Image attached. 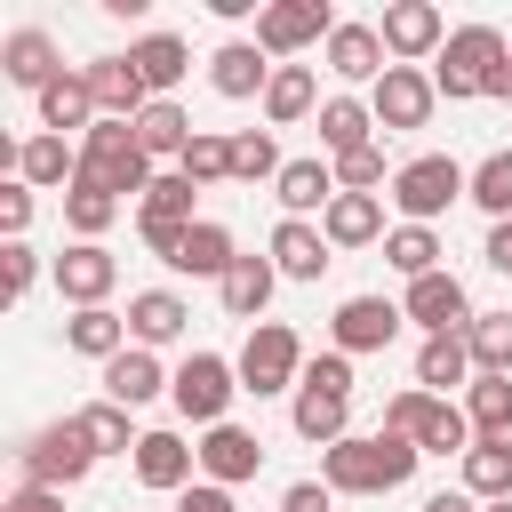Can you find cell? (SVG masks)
Instances as JSON below:
<instances>
[{
    "label": "cell",
    "mask_w": 512,
    "mask_h": 512,
    "mask_svg": "<svg viewBox=\"0 0 512 512\" xmlns=\"http://www.w3.org/2000/svg\"><path fill=\"white\" fill-rule=\"evenodd\" d=\"M416 464H424V448L400 440V432H376V440L344 432L336 448H320V480H328L336 496H384V488H408Z\"/></svg>",
    "instance_id": "6da1fadb"
},
{
    "label": "cell",
    "mask_w": 512,
    "mask_h": 512,
    "mask_svg": "<svg viewBox=\"0 0 512 512\" xmlns=\"http://www.w3.org/2000/svg\"><path fill=\"white\" fill-rule=\"evenodd\" d=\"M504 32L496 24H456L448 32V48L432 56V88L448 96V104H472V96H488L496 88V72H504Z\"/></svg>",
    "instance_id": "7a4b0ae2"
},
{
    "label": "cell",
    "mask_w": 512,
    "mask_h": 512,
    "mask_svg": "<svg viewBox=\"0 0 512 512\" xmlns=\"http://www.w3.org/2000/svg\"><path fill=\"white\" fill-rule=\"evenodd\" d=\"M80 176L104 184L112 200H120V192L144 200V192H152V152L136 144V120H96V128L80 136Z\"/></svg>",
    "instance_id": "3957f363"
},
{
    "label": "cell",
    "mask_w": 512,
    "mask_h": 512,
    "mask_svg": "<svg viewBox=\"0 0 512 512\" xmlns=\"http://www.w3.org/2000/svg\"><path fill=\"white\" fill-rule=\"evenodd\" d=\"M464 192H472V168H456L448 152H424V160H400V168H392V208H400L408 224L448 216Z\"/></svg>",
    "instance_id": "277c9868"
},
{
    "label": "cell",
    "mask_w": 512,
    "mask_h": 512,
    "mask_svg": "<svg viewBox=\"0 0 512 512\" xmlns=\"http://www.w3.org/2000/svg\"><path fill=\"white\" fill-rule=\"evenodd\" d=\"M232 368H240V392H256V400H272V392H288V384H304V344H296V328H288V320H256Z\"/></svg>",
    "instance_id": "5b68a950"
},
{
    "label": "cell",
    "mask_w": 512,
    "mask_h": 512,
    "mask_svg": "<svg viewBox=\"0 0 512 512\" xmlns=\"http://www.w3.org/2000/svg\"><path fill=\"white\" fill-rule=\"evenodd\" d=\"M232 392H240V368L232 360H216V352H192L184 368H176V384H168V400H176V416L184 424H224V408H232Z\"/></svg>",
    "instance_id": "8992f818"
},
{
    "label": "cell",
    "mask_w": 512,
    "mask_h": 512,
    "mask_svg": "<svg viewBox=\"0 0 512 512\" xmlns=\"http://www.w3.org/2000/svg\"><path fill=\"white\" fill-rule=\"evenodd\" d=\"M16 464H24V480H32V488H56V496H64V488H80V480H88V464H96V456H88L80 424L64 416V424L32 432V440L16 448Z\"/></svg>",
    "instance_id": "52a82bcc"
},
{
    "label": "cell",
    "mask_w": 512,
    "mask_h": 512,
    "mask_svg": "<svg viewBox=\"0 0 512 512\" xmlns=\"http://www.w3.org/2000/svg\"><path fill=\"white\" fill-rule=\"evenodd\" d=\"M328 32H336V16H328V0H264V16H256V48H264L272 64H288V56H304L312 40L328 48Z\"/></svg>",
    "instance_id": "ba28073f"
},
{
    "label": "cell",
    "mask_w": 512,
    "mask_h": 512,
    "mask_svg": "<svg viewBox=\"0 0 512 512\" xmlns=\"http://www.w3.org/2000/svg\"><path fill=\"white\" fill-rule=\"evenodd\" d=\"M376 32H384V56H392V64H424V56L448 48V16H440L432 0H392Z\"/></svg>",
    "instance_id": "9c48e42d"
},
{
    "label": "cell",
    "mask_w": 512,
    "mask_h": 512,
    "mask_svg": "<svg viewBox=\"0 0 512 512\" xmlns=\"http://www.w3.org/2000/svg\"><path fill=\"white\" fill-rule=\"evenodd\" d=\"M432 104H440V88H432V72H416V64H392V72L368 88V112H376L384 136H392V128H424Z\"/></svg>",
    "instance_id": "30bf717a"
},
{
    "label": "cell",
    "mask_w": 512,
    "mask_h": 512,
    "mask_svg": "<svg viewBox=\"0 0 512 512\" xmlns=\"http://www.w3.org/2000/svg\"><path fill=\"white\" fill-rule=\"evenodd\" d=\"M400 312H408L424 336H464V328H472V296H464L456 272H424V280H408Z\"/></svg>",
    "instance_id": "8fae6325"
},
{
    "label": "cell",
    "mask_w": 512,
    "mask_h": 512,
    "mask_svg": "<svg viewBox=\"0 0 512 512\" xmlns=\"http://www.w3.org/2000/svg\"><path fill=\"white\" fill-rule=\"evenodd\" d=\"M120 288V264L104 256V240H72L64 256H56V296L72 304V312H88V304H104Z\"/></svg>",
    "instance_id": "7c38bea8"
},
{
    "label": "cell",
    "mask_w": 512,
    "mask_h": 512,
    "mask_svg": "<svg viewBox=\"0 0 512 512\" xmlns=\"http://www.w3.org/2000/svg\"><path fill=\"white\" fill-rule=\"evenodd\" d=\"M400 304L392 296H344L336 304V320H328V336H336V352H384L392 336H400Z\"/></svg>",
    "instance_id": "4fadbf2b"
},
{
    "label": "cell",
    "mask_w": 512,
    "mask_h": 512,
    "mask_svg": "<svg viewBox=\"0 0 512 512\" xmlns=\"http://www.w3.org/2000/svg\"><path fill=\"white\" fill-rule=\"evenodd\" d=\"M256 472H264V440H256V432H240V424H208V432H200V480L240 488V480H256Z\"/></svg>",
    "instance_id": "5bb4252c"
},
{
    "label": "cell",
    "mask_w": 512,
    "mask_h": 512,
    "mask_svg": "<svg viewBox=\"0 0 512 512\" xmlns=\"http://www.w3.org/2000/svg\"><path fill=\"white\" fill-rule=\"evenodd\" d=\"M264 256H272V272H280V280H320V272L336 264L328 232H320V224H304V216H280V224H272V248H264Z\"/></svg>",
    "instance_id": "9a60e30c"
},
{
    "label": "cell",
    "mask_w": 512,
    "mask_h": 512,
    "mask_svg": "<svg viewBox=\"0 0 512 512\" xmlns=\"http://www.w3.org/2000/svg\"><path fill=\"white\" fill-rule=\"evenodd\" d=\"M80 72H88V96H96L104 120H144L152 88H144V72H136L128 56H96V64H80Z\"/></svg>",
    "instance_id": "2e32d148"
},
{
    "label": "cell",
    "mask_w": 512,
    "mask_h": 512,
    "mask_svg": "<svg viewBox=\"0 0 512 512\" xmlns=\"http://www.w3.org/2000/svg\"><path fill=\"white\" fill-rule=\"evenodd\" d=\"M184 328H192V304H184L176 288H136V296H128V344L160 352V344H176Z\"/></svg>",
    "instance_id": "e0dca14e"
},
{
    "label": "cell",
    "mask_w": 512,
    "mask_h": 512,
    "mask_svg": "<svg viewBox=\"0 0 512 512\" xmlns=\"http://www.w3.org/2000/svg\"><path fill=\"white\" fill-rule=\"evenodd\" d=\"M200 472V448H184V432H144L136 440V480L160 488V496H184Z\"/></svg>",
    "instance_id": "ac0fdd59"
},
{
    "label": "cell",
    "mask_w": 512,
    "mask_h": 512,
    "mask_svg": "<svg viewBox=\"0 0 512 512\" xmlns=\"http://www.w3.org/2000/svg\"><path fill=\"white\" fill-rule=\"evenodd\" d=\"M208 88H216V96H232V104H248V96H264V88H272V56H264L256 40H224V48L208 56Z\"/></svg>",
    "instance_id": "d6986e66"
},
{
    "label": "cell",
    "mask_w": 512,
    "mask_h": 512,
    "mask_svg": "<svg viewBox=\"0 0 512 512\" xmlns=\"http://www.w3.org/2000/svg\"><path fill=\"white\" fill-rule=\"evenodd\" d=\"M328 72H336V80H368V88H376V80L392 72L384 32H376V24H336V32H328Z\"/></svg>",
    "instance_id": "ffe728a7"
},
{
    "label": "cell",
    "mask_w": 512,
    "mask_h": 512,
    "mask_svg": "<svg viewBox=\"0 0 512 512\" xmlns=\"http://www.w3.org/2000/svg\"><path fill=\"white\" fill-rule=\"evenodd\" d=\"M16 184H32V192H72L80 184V144H64V136H24L16 144Z\"/></svg>",
    "instance_id": "44dd1931"
},
{
    "label": "cell",
    "mask_w": 512,
    "mask_h": 512,
    "mask_svg": "<svg viewBox=\"0 0 512 512\" xmlns=\"http://www.w3.org/2000/svg\"><path fill=\"white\" fill-rule=\"evenodd\" d=\"M176 376L160 368V352H144V344H128L120 360H104V400H120V408H144V400H160Z\"/></svg>",
    "instance_id": "7402d4cb"
},
{
    "label": "cell",
    "mask_w": 512,
    "mask_h": 512,
    "mask_svg": "<svg viewBox=\"0 0 512 512\" xmlns=\"http://www.w3.org/2000/svg\"><path fill=\"white\" fill-rule=\"evenodd\" d=\"M320 232H328V248H368V240H384V192H336L328 216H320Z\"/></svg>",
    "instance_id": "603a6c76"
},
{
    "label": "cell",
    "mask_w": 512,
    "mask_h": 512,
    "mask_svg": "<svg viewBox=\"0 0 512 512\" xmlns=\"http://www.w3.org/2000/svg\"><path fill=\"white\" fill-rule=\"evenodd\" d=\"M96 120H104V112H96V96H88V72H56V80L40 88V128H48V136H64V128L88 136Z\"/></svg>",
    "instance_id": "cb8c5ba5"
},
{
    "label": "cell",
    "mask_w": 512,
    "mask_h": 512,
    "mask_svg": "<svg viewBox=\"0 0 512 512\" xmlns=\"http://www.w3.org/2000/svg\"><path fill=\"white\" fill-rule=\"evenodd\" d=\"M272 200L312 224V216H328V200H336V168H328V160H288L280 184H272Z\"/></svg>",
    "instance_id": "d4e9b609"
},
{
    "label": "cell",
    "mask_w": 512,
    "mask_h": 512,
    "mask_svg": "<svg viewBox=\"0 0 512 512\" xmlns=\"http://www.w3.org/2000/svg\"><path fill=\"white\" fill-rule=\"evenodd\" d=\"M56 72H64V64H56V40H48V32H8V40H0V80H16V88L40 96Z\"/></svg>",
    "instance_id": "484cf974"
},
{
    "label": "cell",
    "mask_w": 512,
    "mask_h": 512,
    "mask_svg": "<svg viewBox=\"0 0 512 512\" xmlns=\"http://www.w3.org/2000/svg\"><path fill=\"white\" fill-rule=\"evenodd\" d=\"M64 344H72L80 360H120V352H128V312L88 304V312H72V320H64Z\"/></svg>",
    "instance_id": "4316f807"
},
{
    "label": "cell",
    "mask_w": 512,
    "mask_h": 512,
    "mask_svg": "<svg viewBox=\"0 0 512 512\" xmlns=\"http://www.w3.org/2000/svg\"><path fill=\"white\" fill-rule=\"evenodd\" d=\"M464 416H472V440L512 448V376H472L464 384Z\"/></svg>",
    "instance_id": "83f0119b"
},
{
    "label": "cell",
    "mask_w": 512,
    "mask_h": 512,
    "mask_svg": "<svg viewBox=\"0 0 512 512\" xmlns=\"http://www.w3.org/2000/svg\"><path fill=\"white\" fill-rule=\"evenodd\" d=\"M304 112H320V80H312V64H272L264 120H272V128H296Z\"/></svg>",
    "instance_id": "f1b7e54d"
},
{
    "label": "cell",
    "mask_w": 512,
    "mask_h": 512,
    "mask_svg": "<svg viewBox=\"0 0 512 512\" xmlns=\"http://www.w3.org/2000/svg\"><path fill=\"white\" fill-rule=\"evenodd\" d=\"M200 128H192V112L176 104V96H152L144 104V120H136V144L152 152V160H184V144H192Z\"/></svg>",
    "instance_id": "f546056e"
},
{
    "label": "cell",
    "mask_w": 512,
    "mask_h": 512,
    "mask_svg": "<svg viewBox=\"0 0 512 512\" xmlns=\"http://www.w3.org/2000/svg\"><path fill=\"white\" fill-rule=\"evenodd\" d=\"M360 144H376V112H368L360 96H328V104H320V152L344 160V152H360Z\"/></svg>",
    "instance_id": "4dcf8cb0"
},
{
    "label": "cell",
    "mask_w": 512,
    "mask_h": 512,
    "mask_svg": "<svg viewBox=\"0 0 512 512\" xmlns=\"http://www.w3.org/2000/svg\"><path fill=\"white\" fill-rule=\"evenodd\" d=\"M272 288H280V272H272V256H240L232 272H224V312L232 320H264V304H272Z\"/></svg>",
    "instance_id": "1f68e13d"
},
{
    "label": "cell",
    "mask_w": 512,
    "mask_h": 512,
    "mask_svg": "<svg viewBox=\"0 0 512 512\" xmlns=\"http://www.w3.org/2000/svg\"><path fill=\"white\" fill-rule=\"evenodd\" d=\"M472 376H480V368H472V344H464V336H424V344H416V384H424L432 400H440L448 384H472Z\"/></svg>",
    "instance_id": "d6a6232c"
},
{
    "label": "cell",
    "mask_w": 512,
    "mask_h": 512,
    "mask_svg": "<svg viewBox=\"0 0 512 512\" xmlns=\"http://www.w3.org/2000/svg\"><path fill=\"white\" fill-rule=\"evenodd\" d=\"M128 64L144 72V88H152V96H168V88H176V80L192 72V48H184L176 32H144V40L128 48Z\"/></svg>",
    "instance_id": "836d02e7"
},
{
    "label": "cell",
    "mask_w": 512,
    "mask_h": 512,
    "mask_svg": "<svg viewBox=\"0 0 512 512\" xmlns=\"http://www.w3.org/2000/svg\"><path fill=\"white\" fill-rule=\"evenodd\" d=\"M232 264H240V248H232V232L200 216V224L184 232V256H176V272H192V280H216V288H224V272H232Z\"/></svg>",
    "instance_id": "e575fe53"
},
{
    "label": "cell",
    "mask_w": 512,
    "mask_h": 512,
    "mask_svg": "<svg viewBox=\"0 0 512 512\" xmlns=\"http://www.w3.org/2000/svg\"><path fill=\"white\" fill-rule=\"evenodd\" d=\"M72 424H80L88 456H136V440H144V432H128V408L120 400H88V408H72Z\"/></svg>",
    "instance_id": "d590c367"
},
{
    "label": "cell",
    "mask_w": 512,
    "mask_h": 512,
    "mask_svg": "<svg viewBox=\"0 0 512 512\" xmlns=\"http://www.w3.org/2000/svg\"><path fill=\"white\" fill-rule=\"evenodd\" d=\"M384 264H392L400 280L448 272V264H440V232H432V224H392V232H384Z\"/></svg>",
    "instance_id": "8d00e7d4"
},
{
    "label": "cell",
    "mask_w": 512,
    "mask_h": 512,
    "mask_svg": "<svg viewBox=\"0 0 512 512\" xmlns=\"http://www.w3.org/2000/svg\"><path fill=\"white\" fill-rule=\"evenodd\" d=\"M456 464H464V496H480V504H504V496H512V448L472 440Z\"/></svg>",
    "instance_id": "74e56055"
},
{
    "label": "cell",
    "mask_w": 512,
    "mask_h": 512,
    "mask_svg": "<svg viewBox=\"0 0 512 512\" xmlns=\"http://www.w3.org/2000/svg\"><path fill=\"white\" fill-rule=\"evenodd\" d=\"M464 344H472V368L480 376H512V312H472Z\"/></svg>",
    "instance_id": "f35d334b"
},
{
    "label": "cell",
    "mask_w": 512,
    "mask_h": 512,
    "mask_svg": "<svg viewBox=\"0 0 512 512\" xmlns=\"http://www.w3.org/2000/svg\"><path fill=\"white\" fill-rule=\"evenodd\" d=\"M280 144H272V128H240L232 136V184H280Z\"/></svg>",
    "instance_id": "ab89813d"
},
{
    "label": "cell",
    "mask_w": 512,
    "mask_h": 512,
    "mask_svg": "<svg viewBox=\"0 0 512 512\" xmlns=\"http://www.w3.org/2000/svg\"><path fill=\"white\" fill-rule=\"evenodd\" d=\"M344 408H352V400H336V392H312V384H296V432H304L312 448H336V440H344Z\"/></svg>",
    "instance_id": "60d3db41"
},
{
    "label": "cell",
    "mask_w": 512,
    "mask_h": 512,
    "mask_svg": "<svg viewBox=\"0 0 512 512\" xmlns=\"http://www.w3.org/2000/svg\"><path fill=\"white\" fill-rule=\"evenodd\" d=\"M416 448H424V456H464V448H472V416H464L456 400H432L424 424H416Z\"/></svg>",
    "instance_id": "b9f144b4"
},
{
    "label": "cell",
    "mask_w": 512,
    "mask_h": 512,
    "mask_svg": "<svg viewBox=\"0 0 512 512\" xmlns=\"http://www.w3.org/2000/svg\"><path fill=\"white\" fill-rule=\"evenodd\" d=\"M112 216H120V200H112L104 184H88V176H80V184L64 192V224H72L80 240H104V232H112Z\"/></svg>",
    "instance_id": "7bdbcfd3"
},
{
    "label": "cell",
    "mask_w": 512,
    "mask_h": 512,
    "mask_svg": "<svg viewBox=\"0 0 512 512\" xmlns=\"http://www.w3.org/2000/svg\"><path fill=\"white\" fill-rule=\"evenodd\" d=\"M176 176H192V184H224V176H232V136H216V128H200V136L184 144V160H176Z\"/></svg>",
    "instance_id": "ee69618b"
},
{
    "label": "cell",
    "mask_w": 512,
    "mask_h": 512,
    "mask_svg": "<svg viewBox=\"0 0 512 512\" xmlns=\"http://www.w3.org/2000/svg\"><path fill=\"white\" fill-rule=\"evenodd\" d=\"M192 192H200L192 176H152V192L136 200V216H160V224H200V216H192Z\"/></svg>",
    "instance_id": "f6af8a7d"
},
{
    "label": "cell",
    "mask_w": 512,
    "mask_h": 512,
    "mask_svg": "<svg viewBox=\"0 0 512 512\" xmlns=\"http://www.w3.org/2000/svg\"><path fill=\"white\" fill-rule=\"evenodd\" d=\"M464 200H480V208L504 224V216H512V152H488V160L472 168V192H464Z\"/></svg>",
    "instance_id": "bcb514c9"
},
{
    "label": "cell",
    "mask_w": 512,
    "mask_h": 512,
    "mask_svg": "<svg viewBox=\"0 0 512 512\" xmlns=\"http://www.w3.org/2000/svg\"><path fill=\"white\" fill-rule=\"evenodd\" d=\"M328 168H336V192H376L384 184V144H360V152H344Z\"/></svg>",
    "instance_id": "7dc6e473"
},
{
    "label": "cell",
    "mask_w": 512,
    "mask_h": 512,
    "mask_svg": "<svg viewBox=\"0 0 512 512\" xmlns=\"http://www.w3.org/2000/svg\"><path fill=\"white\" fill-rule=\"evenodd\" d=\"M32 280H40L32 240H8V248H0V296H8V304H24V296H32Z\"/></svg>",
    "instance_id": "c3c4849f"
},
{
    "label": "cell",
    "mask_w": 512,
    "mask_h": 512,
    "mask_svg": "<svg viewBox=\"0 0 512 512\" xmlns=\"http://www.w3.org/2000/svg\"><path fill=\"white\" fill-rule=\"evenodd\" d=\"M304 384H312V392L352 400V352H320V360H304Z\"/></svg>",
    "instance_id": "681fc988"
},
{
    "label": "cell",
    "mask_w": 512,
    "mask_h": 512,
    "mask_svg": "<svg viewBox=\"0 0 512 512\" xmlns=\"http://www.w3.org/2000/svg\"><path fill=\"white\" fill-rule=\"evenodd\" d=\"M424 408H432V392L416 384V392H392L384 400V432H400V440H416V424H424Z\"/></svg>",
    "instance_id": "f907efd6"
},
{
    "label": "cell",
    "mask_w": 512,
    "mask_h": 512,
    "mask_svg": "<svg viewBox=\"0 0 512 512\" xmlns=\"http://www.w3.org/2000/svg\"><path fill=\"white\" fill-rule=\"evenodd\" d=\"M24 224H32V184H16V176H8V184H0V232H8V240H24Z\"/></svg>",
    "instance_id": "816d5d0a"
},
{
    "label": "cell",
    "mask_w": 512,
    "mask_h": 512,
    "mask_svg": "<svg viewBox=\"0 0 512 512\" xmlns=\"http://www.w3.org/2000/svg\"><path fill=\"white\" fill-rule=\"evenodd\" d=\"M328 504H336L328 480H288V496H280V512H328Z\"/></svg>",
    "instance_id": "f5cc1de1"
},
{
    "label": "cell",
    "mask_w": 512,
    "mask_h": 512,
    "mask_svg": "<svg viewBox=\"0 0 512 512\" xmlns=\"http://www.w3.org/2000/svg\"><path fill=\"white\" fill-rule=\"evenodd\" d=\"M176 512H240V504H232V488H216V480H192V488L176 496Z\"/></svg>",
    "instance_id": "db71d44e"
},
{
    "label": "cell",
    "mask_w": 512,
    "mask_h": 512,
    "mask_svg": "<svg viewBox=\"0 0 512 512\" xmlns=\"http://www.w3.org/2000/svg\"><path fill=\"white\" fill-rule=\"evenodd\" d=\"M0 512H64V496H56V488H32V480H24V488H16V496H8Z\"/></svg>",
    "instance_id": "11a10c76"
},
{
    "label": "cell",
    "mask_w": 512,
    "mask_h": 512,
    "mask_svg": "<svg viewBox=\"0 0 512 512\" xmlns=\"http://www.w3.org/2000/svg\"><path fill=\"white\" fill-rule=\"evenodd\" d=\"M488 264L512 280V216H504V224H488Z\"/></svg>",
    "instance_id": "9f6ffc18"
},
{
    "label": "cell",
    "mask_w": 512,
    "mask_h": 512,
    "mask_svg": "<svg viewBox=\"0 0 512 512\" xmlns=\"http://www.w3.org/2000/svg\"><path fill=\"white\" fill-rule=\"evenodd\" d=\"M424 512H488V504H480V496H464V488H440Z\"/></svg>",
    "instance_id": "6f0895ef"
},
{
    "label": "cell",
    "mask_w": 512,
    "mask_h": 512,
    "mask_svg": "<svg viewBox=\"0 0 512 512\" xmlns=\"http://www.w3.org/2000/svg\"><path fill=\"white\" fill-rule=\"evenodd\" d=\"M488 96H504V104H512V56H504V72H496V88H488Z\"/></svg>",
    "instance_id": "680465c9"
},
{
    "label": "cell",
    "mask_w": 512,
    "mask_h": 512,
    "mask_svg": "<svg viewBox=\"0 0 512 512\" xmlns=\"http://www.w3.org/2000/svg\"><path fill=\"white\" fill-rule=\"evenodd\" d=\"M488 512H512V496H504V504H488Z\"/></svg>",
    "instance_id": "91938a15"
},
{
    "label": "cell",
    "mask_w": 512,
    "mask_h": 512,
    "mask_svg": "<svg viewBox=\"0 0 512 512\" xmlns=\"http://www.w3.org/2000/svg\"><path fill=\"white\" fill-rule=\"evenodd\" d=\"M272 512H280V504H272Z\"/></svg>",
    "instance_id": "94428289"
}]
</instances>
